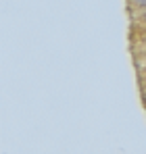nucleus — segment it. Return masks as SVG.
<instances>
[{
    "label": "nucleus",
    "mask_w": 146,
    "mask_h": 154,
    "mask_svg": "<svg viewBox=\"0 0 146 154\" xmlns=\"http://www.w3.org/2000/svg\"><path fill=\"white\" fill-rule=\"evenodd\" d=\"M136 2H140V4H146V0H136Z\"/></svg>",
    "instance_id": "obj_1"
}]
</instances>
